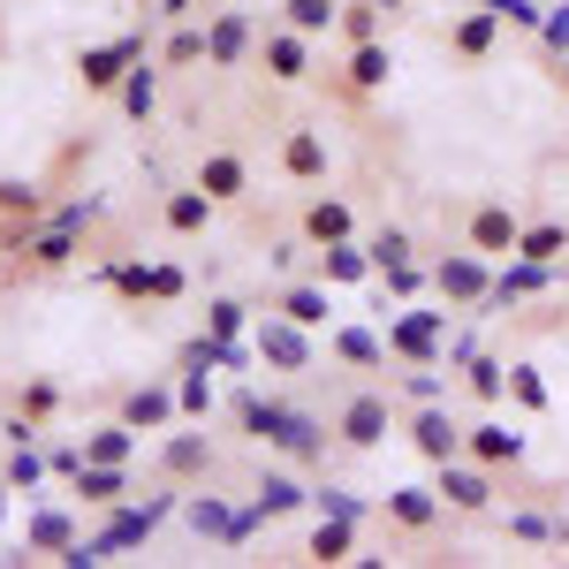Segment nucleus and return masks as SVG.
Masks as SVG:
<instances>
[{
    "mask_svg": "<svg viewBox=\"0 0 569 569\" xmlns=\"http://www.w3.org/2000/svg\"><path fill=\"white\" fill-rule=\"evenodd\" d=\"M259 16L251 8H213L206 16V69H243L251 53H259Z\"/></svg>",
    "mask_w": 569,
    "mask_h": 569,
    "instance_id": "nucleus-11",
    "label": "nucleus"
},
{
    "mask_svg": "<svg viewBox=\"0 0 569 569\" xmlns=\"http://www.w3.org/2000/svg\"><path fill=\"white\" fill-rule=\"evenodd\" d=\"M501 471H486V463H471V456H448V463H433V493L448 501V517H493V493H501Z\"/></svg>",
    "mask_w": 569,
    "mask_h": 569,
    "instance_id": "nucleus-6",
    "label": "nucleus"
},
{
    "mask_svg": "<svg viewBox=\"0 0 569 569\" xmlns=\"http://www.w3.org/2000/svg\"><path fill=\"white\" fill-rule=\"evenodd\" d=\"M77 539H84V531H77V517H69V509H39V517L23 525V555H53V562H61Z\"/></svg>",
    "mask_w": 569,
    "mask_h": 569,
    "instance_id": "nucleus-29",
    "label": "nucleus"
},
{
    "mask_svg": "<svg viewBox=\"0 0 569 569\" xmlns=\"http://www.w3.org/2000/svg\"><path fill=\"white\" fill-rule=\"evenodd\" d=\"M84 463H137V426H122V418L91 426L84 433Z\"/></svg>",
    "mask_w": 569,
    "mask_h": 569,
    "instance_id": "nucleus-33",
    "label": "nucleus"
},
{
    "mask_svg": "<svg viewBox=\"0 0 569 569\" xmlns=\"http://www.w3.org/2000/svg\"><path fill=\"white\" fill-rule=\"evenodd\" d=\"M501 23H509V16H501V8H463V16H456V23H448V31H440V46H448V61H463V69H479L486 53H493V46H501Z\"/></svg>",
    "mask_w": 569,
    "mask_h": 569,
    "instance_id": "nucleus-13",
    "label": "nucleus"
},
{
    "mask_svg": "<svg viewBox=\"0 0 569 569\" xmlns=\"http://www.w3.org/2000/svg\"><path fill=\"white\" fill-rule=\"evenodd\" d=\"M99 281H114V297H130V305H176L182 289H190V273L182 266H144V259H122V266H99Z\"/></svg>",
    "mask_w": 569,
    "mask_h": 569,
    "instance_id": "nucleus-12",
    "label": "nucleus"
},
{
    "mask_svg": "<svg viewBox=\"0 0 569 569\" xmlns=\"http://www.w3.org/2000/svg\"><path fill=\"white\" fill-rule=\"evenodd\" d=\"M456 228H463V243H471V251H479V259H517V236H525V213H517V206H509V198H479V206H463V220H456Z\"/></svg>",
    "mask_w": 569,
    "mask_h": 569,
    "instance_id": "nucleus-5",
    "label": "nucleus"
},
{
    "mask_svg": "<svg viewBox=\"0 0 569 569\" xmlns=\"http://www.w3.org/2000/svg\"><path fill=\"white\" fill-rule=\"evenodd\" d=\"M517 259H531V266H562V259H569V220H525V236H517Z\"/></svg>",
    "mask_w": 569,
    "mask_h": 569,
    "instance_id": "nucleus-32",
    "label": "nucleus"
},
{
    "mask_svg": "<svg viewBox=\"0 0 569 569\" xmlns=\"http://www.w3.org/2000/svg\"><path fill=\"white\" fill-rule=\"evenodd\" d=\"M213 213H220V206L206 198V190H198V182L160 198V228H168V236H206V228H213Z\"/></svg>",
    "mask_w": 569,
    "mask_h": 569,
    "instance_id": "nucleus-27",
    "label": "nucleus"
},
{
    "mask_svg": "<svg viewBox=\"0 0 569 569\" xmlns=\"http://www.w3.org/2000/svg\"><path fill=\"white\" fill-rule=\"evenodd\" d=\"M46 471H53V463L39 456V440H8V471H0V479H8V493H16V486L31 493V486H39Z\"/></svg>",
    "mask_w": 569,
    "mask_h": 569,
    "instance_id": "nucleus-38",
    "label": "nucleus"
},
{
    "mask_svg": "<svg viewBox=\"0 0 569 569\" xmlns=\"http://www.w3.org/2000/svg\"><path fill=\"white\" fill-rule=\"evenodd\" d=\"M206 335H220V342H243V335H251V305L213 297V305H206Z\"/></svg>",
    "mask_w": 569,
    "mask_h": 569,
    "instance_id": "nucleus-43",
    "label": "nucleus"
},
{
    "mask_svg": "<svg viewBox=\"0 0 569 569\" xmlns=\"http://www.w3.org/2000/svg\"><path fill=\"white\" fill-rule=\"evenodd\" d=\"M380 517H388L395 531H410V539H426V531L448 525V501H440L433 486H388V493H380Z\"/></svg>",
    "mask_w": 569,
    "mask_h": 569,
    "instance_id": "nucleus-16",
    "label": "nucleus"
},
{
    "mask_svg": "<svg viewBox=\"0 0 569 569\" xmlns=\"http://www.w3.org/2000/svg\"><path fill=\"white\" fill-rule=\"evenodd\" d=\"M0 220H23V228H31V220H46V190L39 182H0Z\"/></svg>",
    "mask_w": 569,
    "mask_h": 569,
    "instance_id": "nucleus-41",
    "label": "nucleus"
},
{
    "mask_svg": "<svg viewBox=\"0 0 569 569\" xmlns=\"http://www.w3.org/2000/svg\"><path fill=\"white\" fill-rule=\"evenodd\" d=\"M365 251H372V266H380V273H388V266H402V259H418V243H410V228H402V220L372 228V236H365Z\"/></svg>",
    "mask_w": 569,
    "mask_h": 569,
    "instance_id": "nucleus-39",
    "label": "nucleus"
},
{
    "mask_svg": "<svg viewBox=\"0 0 569 569\" xmlns=\"http://www.w3.org/2000/svg\"><path fill=\"white\" fill-rule=\"evenodd\" d=\"M388 84H395V46L388 39L342 46V69L327 77V91H335V99H357V107H365V99H380Z\"/></svg>",
    "mask_w": 569,
    "mask_h": 569,
    "instance_id": "nucleus-4",
    "label": "nucleus"
},
{
    "mask_svg": "<svg viewBox=\"0 0 569 569\" xmlns=\"http://www.w3.org/2000/svg\"><path fill=\"white\" fill-rule=\"evenodd\" d=\"M402 440H410L426 463H448V456H463V418L448 410V395H440V402H410V410H402Z\"/></svg>",
    "mask_w": 569,
    "mask_h": 569,
    "instance_id": "nucleus-8",
    "label": "nucleus"
},
{
    "mask_svg": "<svg viewBox=\"0 0 569 569\" xmlns=\"http://www.w3.org/2000/svg\"><path fill=\"white\" fill-rule=\"evenodd\" d=\"M388 357L395 365H440V357H448V311H395L388 319Z\"/></svg>",
    "mask_w": 569,
    "mask_h": 569,
    "instance_id": "nucleus-10",
    "label": "nucleus"
},
{
    "mask_svg": "<svg viewBox=\"0 0 569 569\" xmlns=\"http://www.w3.org/2000/svg\"><path fill=\"white\" fill-rule=\"evenodd\" d=\"M0 440H8V433H0Z\"/></svg>",
    "mask_w": 569,
    "mask_h": 569,
    "instance_id": "nucleus-52",
    "label": "nucleus"
},
{
    "mask_svg": "<svg viewBox=\"0 0 569 569\" xmlns=\"http://www.w3.org/2000/svg\"><path fill=\"white\" fill-rule=\"evenodd\" d=\"M297 236H305L311 251H327V243H350L357 236V213H350V198H305V213H297Z\"/></svg>",
    "mask_w": 569,
    "mask_h": 569,
    "instance_id": "nucleus-21",
    "label": "nucleus"
},
{
    "mask_svg": "<svg viewBox=\"0 0 569 569\" xmlns=\"http://www.w3.org/2000/svg\"><path fill=\"white\" fill-rule=\"evenodd\" d=\"M357 555V517H319L305 531V562H350Z\"/></svg>",
    "mask_w": 569,
    "mask_h": 569,
    "instance_id": "nucleus-31",
    "label": "nucleus"
},
{
    "mask_svg": "<svg viewBox=\"0 0 569 569\" xmlns=\"http://www.w3.org/2000/svg\"><path fill=\"white\" fill-rule=\"evenodd\" d=\"M311 501H319L327 517H365V501H350V486H311Z\"/></svg>",
    "mask_w": 569,
    "mask_h": 569,
    "instance_id": "nucleus-47",
    "label": "nucleus"
},
{
    "mask_svg": "<svg viewBox=\"0 0 569 569\" xmlns=\"http://www.w3.org/2000/svg\"><path fill=\"white\" fill-rule=\"evenodd\" d=\"M190 8H198V0H160V8H152V16H160V23H182V16H190Z\"/></svg>",
    "mask_w": 569,
    "mask_h": 569,
    "instance_id": "nucleus-49",
    "label": "nucleus"
},
{
    "mask_svg": "<svg viewBox=\"0 0 569 569\" xmlns=\"http://www.w3.org/2000/svg\"><path fill=\"white\" fill-rule=\"evenodd\" d=\"M311 501V486L297 471H259V501H251V525H273V517H297Z\"/></svg>",
    "mask_w": 569,
    "mask_h": 569,
    "instance_id": "nucleus-26",
    "label": "nucleus"
},
{
    "mask_svg": "<svg viewBox=\"0 0 569 569\" xmlns=\"http://www.w3.org/2000/svg\"><path fill=\"white\" fill-rule=\"evenodd\" d=\"M251 61L266 69V84H311V69H319V61H311V39L297 23H281V16L259 31V53H251Z\"/></svg>",
    "mask_w": 569,
    "mask_h": 569,
    "instance_id": "nucleus-9",
    "label": "nucleus"
},
{
    "mask_svg": "<svg viewBox=\"0 0 569 569\" xmlns=\"http://www.w3.org/2000/svg\"><path fill=\"white\" fill-rule=\"evenodd\" d=\"M327 357L350 365V372H395L388 335H372V327H327Z\"/></svg>",
    "mask_w": 569,
    "mask_h": 569,
    "instance_id": "nucleus-23",
    "label": "nucleus"
},
{
    "mask_svg": "<svg viewBox=\"0 0 569 569\" xmlns=\"http://www.w3.org/2000/svg\"><path fill=\"white\" fill-rule=\"evenodd\" d=\"M198 61H206V23H190V16L168 23V39H160V77H168V69H198Z\"/></svg>",
    "mask_w": 569,
    "mask_h": 569,
    "instance_id": "nucleus-34",
    "label": "nucleus"
},
{
    "mask_svg": "<svg viewBox=\"0 0 569 569\" xmlns=\"http://www.w3.org/2000/svg\"><path fill=\"white\" fill-rule=\"evenodd\" d=\"M122 426H137V433H168L182 410H176V380H144V388L122 395V410H114Z\"/></svg>",
    "mask_w": 569,
    "mask_h": 569,
    "instance_id": "nucleus-22",
    "label": "nucleus"
},
{
    "mask_svg": "<svg viewBox=\"0 0 569 569\" xmlns=\"http://www.w3.org/2000/svg\"><path fill=\"white\" fill-rule=\"evenodd\" d=\"M213 471H220V448L206 433H168V440H160V479H168V486L213 479Z\"/></svg>",
    "mask_w": 569,
    "mask_h": 569,
    "instance_id": "nucleus-20",
    "label": "nucleus"
},
{
    "mask_svg": "<svg viewBox=\"0 0 569 569\" xmlns=\"http://www.w3.org/2000/svg\"><path fill=\"white\" fill-rule=\"evenodd\" d=\"M311 273H319L327 289H365V281H372L380 266H372V251H365V243L350 236V243H327V251L311 259Z\"/></svg>",
    "mask_w": 569,
    "mask_h": 569,
    "instance_id": "nucleus-25",
    "label": "nucleus"
},
{
    "mask_svg": "<svg viewBox=\"0 0 569 569\" xmlns=\"http://www.w3.org/2000/svg\"><path fill=\"white\" fill-rule=\"evenodd\" d=\"M463 372H471V380H463L471 402H501V395H509V357H471Z\"/></svg>",
    "mask_w": 569,
    "mask_h": 569,
    "instance_id": "nucleus-40",
    "label": "nucleus"
},
{
    "mask_svg": "<svg viewBox=\"0 0 569 569\" xmlns=\"http://www.w3.org/2000/svg\"><path fill=\"white\" fill-rule=\"evenodd\" d=\"M335 39H342V46H357V39H388V16H380L372 0H342V8H335Z\"/></svg>",
    "mask_w": 569,
    "mask_h": 569,
    "instance_id": "nucleus-36",
    "label": "nucleus"
},
{
    "mask_svg": "<svg viewBox=\"0 0 569 569\" xmlns=\"http://www.w3.org/2000/svg\"><path fill=\"white\" fill-rule=\"evenodd\" d=\"M259 440L273 448V456H289V463L319 471V463H327V448H335V426H327V418H311V410H289V402H266Z\"/></svg>",
    "mask_w": 569,
    "mask_h": 569,
    "instance_id": "nucleus-3",
    "label": "nucleus"
},
{
    "mask_svg": "<svg viewBox=\"0 0 569 569\" xmlns=\"http://www.w3.org/2000/svg\"><path fill=\"white\" fill-rule=\"evenodd\" d=\"M463 456L486 463V471H517L525 463V433L509 418H479V426H463Z\"/></svg>",
    "mask_w": 569,
    "mask_h": 569,
    "instance_id": "nucleus-19",
    "label": "nucleus"
},
{
    "mask_svg": "<svg viewBox=\"0 0 569 569\" xmlns=\"http://www.w3.org/2000/svg\"><path fill=\"white\" fill-rule=\"evenodd\" d=\"M266 305H273V311H289L297 327H311V335H319V327L335 319V289H327V281L311 273V281H281V289H273Z\"/></svg>",
    "mask_w": 569,
    "mask_h": 569,
    "instance_id": "nucleus-24",
    "label": "nucleus"
},
{
    "mask_svg": "<svg viewBox=\"0 0 569 569\" xmlns=\"http://www.w3.org/2000/svg\"><path fill=\"white\" fill-rule=\"evenodd\" d=\"M77 251H84V228L53 220V228H39V236H23V243H16V266L39 281V273H61V266H77Z\"/></svg>",
    "mask_w": 569,
    "mask_h": 569,
    "instance_id": "nucleus-17",
    "label": "nucleus"
},
{
    "mask_svg": "<svg viewBox=\"0 0 569 569\" xmlns=\"http://www.w3.org/2000/svg\"><path fill=\"white\" fill-rule=\"evenodd\" d=\"M335 8L342 0H281V23H297L305 39H327L335 31Z\"/></svg>",
    "mask_w": 569,
    "mask_h": 569,
    "instance_id": "nucleus-42",
    "label": "nucleus"
},
{
    "mask_svg": "<svg viewBox=\"0 0 569 569\" xmlns=\"http://www.w3.org/2000/svg\"><path fill=\"white\" fill-rule=\"evenodd\" d=\"M182 525L198 531V539H220V547H236V539L251 531V517H228L213 493H190V501H182Z\"/></svg>",
    "mask_w": 569,
    "mask_h": 569,
    "instance_id": "nucleus-28",
    "label": "nucleus"
},
{
    "mask_svg": "<svg viewBox=\"0 0 569 569\" xmlns=\"http://www.w3.org/2000/svg\"><path fill=\"white\" fill-rule=\"evenodd\" d=\"M114 99H122V114H130V122H152V107H160V61H137Z\"/></svg>",
    "mask_w": 569,
    "mask_h": 569,
    "instance_id": "nucleus-35",
    "label": "nucleus"
},
{
    "mask_svg": "<svg viewBox=\"0 0 569 569\" xmlns=\"http://www.w3.org/2000/svg\"><path fill=\"white\" fill-rule=\"evenodd\" d=\"M372 8H380V16H388V23H395V16H402V8H410V0H372Z\"/></svg>",
    "mask_w": 569,
    "mask_h": 569,
    "instance_id": "nucleus-50",
    "label": "nucleus"
},
{
    "mask_svg": "<svg viewBox=\"0 0 569 569\" xmlns=\"http://www.w3.org/2000/svg\"><path fill=\"white\" fill-rule=\"evenodd\" d=\"M509 539H531V547H569V525H555V517H531V509H517V517H509Z\"/></svg>",
    "mask_w": 569,
    "mask_h": 569,
    "instance_id": "nucleus-46",
    "label": "nucleus"
},
{
    "mask_svg": "<svg viewBox=\"0 0 569 569\" xmlns=\"http://www.w3.org/2000/svg\"><path fill=\"white\" fill-rule=\"evenodd\" d=\"M251 357H259L273 380H305L311 365H319V335H311V327H297L289 311L266 305L259 319H251Z\"/></svg>",
    "mask_w": 569,
    "mask_h": 569,
    "instance_id": "nucleus-2",
    "label": "nucleus"
},
{
    "mask_svg": "<svg viewBox=\"0 0 569 569\" xmlns=\"http://www.w3.org/2000/svg\"><path fill=\"white\" fill-rule=\"evenodd\" d=\"M433 289L448 311H479L486 289H493V259H479L471 243H456L448 259H433Z\"/></svg>",
    "mask_w": 569,
    "mask_h": 569,
    "instance_id": "nucleus-7",
    "label": "nucleus"
},
{
    "mask_svg": "<svg viewBox=\"0 0 569 569\" xmlns=\"http://www.w3.org/2000/svg\"><path fill=\"white\" fill-rule=\"evenodd\" d=\"M137 61H144V39H114V46H91V53H77V77H84V91L114 99Z\"/></svg>",
    "mask_w": 569,
    "mask_h": 569,
    "instance_id": "nucleus-18",
    "label": "nucleus"
},
{
    "mask_svg": "<svg viewBox=\"0 0 569 569\" xmlns=\"http://www.w3.org/2000/svg\"><path fill=\"white\" fill-rule=\"evenodd\" d=\"M335 448H350V456H372V448H388L395 433H402V402H395V388H350L342 402H335Z\"/></svg>",
    "mask_w": 569,
    "mask_h": 569,
    "instance_id": "nucleus-1",
    "label": "nucleus"
},
{
    "mask_svg": "<svg viewBox=\"0 0 569 569\" xmlns=\"http://www.w3.org/2000/svg\"><path fill=\"white\" fill-rule=\"evenodd\" d=\"M327 168H335L327 130H319V122H289V130H281V176L311 190V182H327Z\"/></svg>",
    "mask_w": 569,
    "mask_h": 569,
    "instance_id": "nucleus-14",
    "label": "nucleus"
},
{
    "mask_svg": "<svg viewBox=\"0 0 569 569\" xmlns=\"http://www.w3.org/2000/svg\"><path fill=\"white\" fill-rule=\"evenodd\" d=\"M77 493H84V509L130 501V463H77Z\"/></svg>",
    "mask_w": 569,
    "mask_h": 569,
    "instance_id": "nucleus-30",
    "label": "nucleus"
},
{
    "mask_svg": "<svg viewBox=\"0 0 569 569\" xmlns=\"http://www.w3.org/2000/svg\"><path fill=\"white\" fill-rule=\"evenodd\" d=\"M0 531H8V479H0Z\"/></svg>",
    "mask_w": 569,
    "mask_h": 569,
    "instance_id": "nucleus-51",
    "label": "nucleus"
},
{
    "mask_svg": "<svg viewBox=\"0 0 569 569\" xmlns=\"http://www.w3.org/2000/svg\"><path fill=\"white\" fill-rule=\"evenodd\" d=\"M509 402L531 410V418H547V410H555V395H547V380H539V365H525V357L509 365Z\"/></svg>",
    "mask_w": 569,
    "mask_h": 569,
    "instance_id": "nucleus-37",
    "label": "nucleus"
},
{
    "mask_svg": "<svg viewBox=\"0 0 569 569\" xmlns=\"http://www.w3.org/2000/svg\"><path fill=\"white\" fill-rule=\"evenodd\" d=\"M61 410V380H23V395H16V418H31V426H46Z\"/></svg>",
    "mask_w": 569,
    "mask_h": 569,
    "instance_id": "nucleus-45",
    "label": "nucleus"
},
{
    "mask_svg": "<svg viewBox=\"0 0 569 569\" xmlns=\"http://www.w3.org/2000/svg\"><path fill=\"white\" fill-rule=\"evenodd\" d=\"M547 46H569V0H562V16H547Z\"/></svg>",
    "mask_w": 569,
    "mask_h": 569,
    "instance_id": "nucleus-48",
    "label": "nucleus"
},
{
    "mask_svg": "<svg viewBox=\"0 0 569 569\" xmlns=\"http://www.w3.org/2000/svg\"><path fill=\"white\" fill-rule=\"evenodd\" d=\"M190 182H198L213 206H243V198H251V160H243V152H228V144H213V152H198Z\"/></svg>",
    "mask_w": 569,
    "mask_h": 569,
    "instance_id": "nucleus-15",
    "label": "nucleus"
},
{
    "mask_svg": "<svg viewBox=\"0 0 569 569\" xmlns=\"http://www.w3.org/2000/svg\"><path fill=\"white\" fill-rule=\"evenodd\" d=\"M176 410H182V418H206V410H213V380H206V365H182V380H176Z\"/></svg>",
    "mask_w": 569,
    "mask_h": 569,
    "instance_id": "nucleus-44",
    "label": "nucleus"
}]
</instances>
